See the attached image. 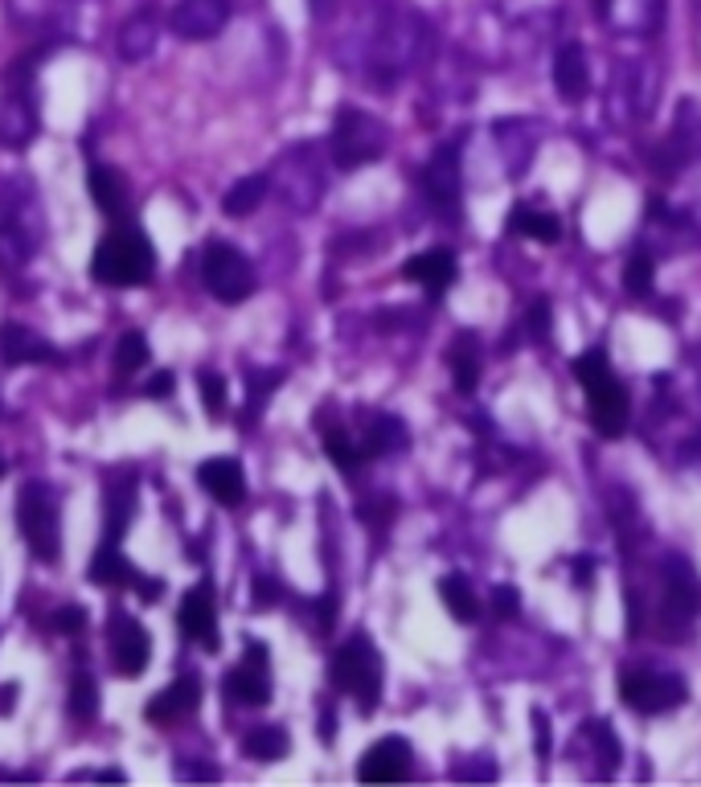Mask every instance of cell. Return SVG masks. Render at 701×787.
I'll list each match as a JSON object with an SVG mask.
<instances>
[{"label":"cell","instance_id":"obj_1","mask_svg":"<svg viewBox=\"0 0 701 787\" xmlns=\"http://www.w3.org/2000/svg\"><path fill=\"white\" fill-rule=\"evenodd\" d=\"M427 54V25L411 9H386L365 33V66L373 83H394Z\"/></svg>","mask_w":701,"mask_h":787},{"label":"cell","instance_id":"obj_2","mask_svg":"<svg viewBox=\"0 0 701 787\" xmlns=\"http://www.w3.org/2000/svg\"><path fill=\"white\" fill-rule=\"evenodd\" d=\"M574 373H578V382L587 390V411H591L595 430H599L603 439H619L624 427H628L631 402H628L624 382L612 373L607 353H603V349H587L583 358L574 361Z\"/></svg>","mask_w":701,"mask_h":787},{"label":"cell","instance_id":"obj_3","mask_svg":"<svg viewBox=\"0 0 701 787\" xmlns=\"http://www.w3.org/2000/svg\"><path fill=\"white\" fill-rule=\"evenodd\" d=\"M329 677H332V685L358 702L361 714H373V710H378V702H382V652L373 648L370 636H361V631L349 636V640L332 652Z\"/></svg>","mask_w":701,"mask_h":787},{"label":"cell","instance_id":"obj_4","mask_svg":"<svg viewBox=\"0 0 701 787\" xmlns=\"http://www.w3.org/2000/svg\"><path fill=\"white\" fill-rule=\"evenodd\" d=\"M152 263H157V258H152V246H148V238H144L140 230L119 226L95 246L91 275L107 287H140L152 279Z\"/></svg>","mask_w":701,"mask_h":787},{"label":"cell","instance_id":"obj_5","mask_svg":"<svg viewBox=\"0 0 701 787\" xmlns=\"http://www.w3.org/2000/svg\"><path fill=\"white\" fill-rule=\"evenodd\" d=\"M272 185L291 214H312L316 201L325 198V169L316 143H296L291 152H284L272 172Z\"/></svg>","mask_w":701,"mask_h":787},{"label":"cell","instance_id":"obj_6","mask_svg":"<svg viewBox=\"0 0 701 787\" xmlns=\"http://www.w3.org/2000/svg\"><path fill=\"white\" fill-rule=\"evenodd\" d=\"M390 131L382 119H373L370 111H358V107H341L337 119H332V160L337 169L353 172L361 164H370L386 152Z\"/></svg>","mask_w":701,"mask_h":787},{"label":"cell","instance_id":"obj_7","mask_svg":"<svg viewBox=\"0 0 701 787\" xmlns=\"http://www.w3.org/2000/svg\"><path fill=\"white\" fill-rule=\"evenodd\" d=\"M17 530L25 545L38 554V562H54L62 545V525H57V497L45 485L29 480L17 492Z\"/></svg>","mask_w":701,"mask_h":787},{"label":"cell","instance_id":"obj_8","mask_svg":"<svg viewBox=\"0 0 701 787\" xmlns=\"http://www.w3.org/2000/svg\"><path fill=\"white\" fill-rule=\"evenodd\" d=\"M201 275H205V287L210 296L222 304H243L251 291H255V267L251 258L230 243H210L205 246V258H201Z\"/></svg>","mask_w":701,"mask_h":787},{"label":"cell","instance_id":"obj_9","mask_svg":"<svg viewBox=\"0 0 701 787\" xmlns=\"http://www.w3.org/2000/svg\"><path fill=\"white\" fill-rule=\"evenodd\" d=\"M698 607H701V578L681 554H669L665 559V611H660L665 636H673V640L689 636V624L698 616Z\"/></svg>","mask_w":701,"mask_h":787},{"label":"cell","instance_id":"obj_10","mask_svg":"<svg viewBox=\"0 0 701 787\" xmlns=\"http://www.w3.org/2000/svg\"><path fill=\"white\" fill-rule=\"evenodd\" d=\"M619 698L636 714H665V710H677V705L686 702L689 689L673 673H648V669L631 673L628 669V673L619 677Z\"/></svg>","mask_w":701,"mask_h":787},{"label":"cell","instance_id":"obj_11","mask_svg":"<svg viewBox=\"0 0 701 787\" xmlns=\"http://www.w3.org/2000/svg\"><path fill=\"white\" fill-rule=\"evenodd\" d=\"M111 664L119 677H140L148 669V657H152V640H148V631H144L140 619L124 616V611H115L111 616Z\"/></svg>","mask_w":701,"mask_h":787},{"label":"cell","instance_id":"obj_12","mask_svg":"<svg viewBox=\"0 0 701 787\" xmlns=\"http://www.w3.org/2000/svg\"><path fill=\"white\" fill-rule=\"evenodd\" d=\"M230 21V0H181L172 9V33L185 42H210Z\"/></svg>","mask_w":701,"mask_h":787},{"label":"cell","instance_id":"obj_13","mask_svg":"<svg viewBox=\"0 0 701 787\" xmlns=\"http://www.w3.org/2000/svg\"><path fill=\"white\" fill-rule=\"evenodd\" d=\"M226 693L238 705L272 702V673H267V645H246V660L226 673Z\"/></svg>","mask_w":701,"mask_h":787},{"label":"cell","instance_id":"obj_14","mask_svg":"<svg viewBox=\"0 0 701 787\" xmlns=\"http://www.w3.org/2000/svg\"><path fill=\"white\" fill-rule=\"evenodd\" d=\"M423 189H427L431 205L444 217H459V152L456 143H444L431 157L427 172H423Z\"/></svg>","mask_w":701,"mask_h":787},{"label":"cell","instance_id":"obj_15","mask_svg":"<svg viewBox=\"0 0 701 787\" xmlns=\"http://www.w3.org/2000/svg\"><path fill=\"white\" fill-rule=\"evenodd\" d=\"M411 775V743L390 734L382 743H373L358 763V779L361 784H394Z\"/></svg>","mask_w":701,"mask_h":787},{"label":"cell","instance_id":"obj_16","mask_svg":"<svg viewBox=\"0 0 701 787\" xmlns=\"http://www.w3.org/2000/svg\"><path fill=\"white\" fill-rule=\"evenodd\" d=\"M701 157V111L693 103H681L677 107V128L669 136V143L657 152V172H681V164Z\"/></svg>","mask_w":701,"mask_h":787},{"label":"cell","instance_id":"obj_17","mask_svg":"<svg viewBox=\"0 0 701 787\" xmlns=\"http://www.w3.org/2000/svg\"><path fill=\"white\" fill-rule=\"evenodd\" d=\"M177 624H181V636L193 640L201 648H217V611H214V595L210 587H193L181 599V611H177Z\"/></svg>","mask_w":701,"mask_h":787},{"label":"cell","instance_id":"obj_18","mask_svg":"<svg viewBox=\"0 0 701 787\" xmlns=\"http://www.w3.org/2000/svg\"><path fill=\"white\" fill-rule=\"evenodd\" d=\"M198 480L201 488H205L217 504H226V509H238V504L246 501V476L238 459H230V456L205 459L198 468Z\"/></svg>","mask_w":701,"mask_h":787},{"label":"cell","instance_id":"obj_19","mask_svg":"<svg viewBox=\"0 0 701 787\" xmlns=\"http://www.w3.org/2000/svg\"><path fill=\"white\" fill-rule=\"evenodd\" d=\"M38 136V103L29 91H9L0 99V143L4 148H25Z\"/></svg>","mask_w":701,"mask_h":787},{"label":"cell","instance_id":"obj_20","mask_svg":"<svg viewBox=\"0 0 701 787\" xmlns=\"http://www.w3.org/2000/svg\"><path fill=\"white\" fill-rule=\"evenodd\" d=\"M456 255L447 251V246H435V251H423V255H415L411 263H402V279H411V284H423L431 291V296H439V291H447V287L456 284Z\"/></svg>","mask_w":701,"mask_h":787},{"label":"cell","instance_id":"obj_21","mask_svg":"<svg viewBox=\"0 0 701 787\" xmlns=\"http://www.w3.org/2000/svg\"><path fill=\"white\" fill-rule=\"evenodd\" d=\"M198 705H201V681L198 673H189V677H177L160 698H152L144 714H148V722H157V726H169L177 717L193 714Z\"/></svg>","mask_w":701,"mask_h":787},{"label":"cell","instance_id":"obj_22","mask_svg":"<svg viewBox=\"0 0 701 787\" xmlns=\"http://www.w3.org/2000/svg\"><path fill=\"white\" fill-rule=\"evenodd\" d=\"M665 4L660 0H599V17L619 33H657Z\"/></svg>","mask_w":701,"mask_h":787},{"label":"cell","instance_id":"obj_23","mask_svg":"<svg viewBox=\"0 0 701 787\" xmlns=\"http://www.w3.org/2000/svg\"><path fill=\"white\" fill-rule=\"evenodd\" d=\"M54 344L38 337L25 325H0V361L4 365H29V361H54Z\"/></svg>","mask_w":701,"mask_h":787},{"label":"cell","instance_id":"obj_24","mask_svg":"<svg viewBox=\"0 0 701 787\" xmlns=\"http://www.w3.org/2000/svg\"><path fill=\"white\" fill-rule=\"evenodd\" d=\"M86 193H91V201H95L111 222H119V217L128 214V181L115 169H107V164H91V169H86Z\"/></svg>","mask_w":701,"mask_h":787},{"label":"cell","instance_id":"obj_25","mask_svg":"<svg viewBox=\"0 0 701 787\" xmlns=\"http://www.w3.org/2000/svg\"><path fill=\"white\" fill-rule=\"evenodd\" d=\"M554 86L566 103H578L591 91V66L583 45H562L559 57H554Z\"/></svg>","mask_w":701,"mask_h":787},{"label":"cell","instance_id":"obj_26","mask_svg":"<svg viewBox=\"0 0 701 787\" xmlns=\"http://www.w3.org/2000/svg\"><path fill=\"white\" fill-rule=\"evenodd\" d=\"M160 38V17L152 9H140L131 13L124 25H119V57L124 62H144V57L157 50Z\"/></svg>","mask_w":701,"mask_h":787},{"label":"cell","instance_id":"obj_27","mask_svg":"<svg viewBox=\"0 0 701 787\" xmlns=\"http://www.w3.org/2000/svg\"><path fill=\"white\" fill-rule=\"evenodd\" d=\"M267 189H272V177H267V172H251L243 181H234V185L226 189V198H222V214L226 217L255 214L258 205H263V198H267Z\"/></svg>","mask_w":701,"mask_h":787},{"label":"cell","instance_id":"obj_28","mask_svg":"<svg viewBox=\"0 0 701 787\" xmlns=\"http://www.w3.org/2000/svg\"><path fill=\"white\" fill-rule=\"evenodd\" d=\"M411 444V435H406V423L394 415H373L370 427H365V451L373 456H394L402 447Z\"/></svg>","mask_w":701,"mask_h":787},{"label":"cell","instance_id":"obj_29","mask_svg":"<svg viewBox=\"0 0 701 787\" xmlns=\"http://www.w3.org/2000/svg\"><path fill=\"white\" fill-rule=\"evenodd\" d=\"M452 377H456V390L459 394H472L476 382H480V344H476V337H456V344H452Z\"/></svg>","mask_w":701,"mask_h":787},{"label":"cell","instance_id":"obj_30","mask_svg":"<svg viewBox=\"0 0 701 787\" xmlns=\"http://www.w3.org/2000/svg\"><path fill=\"white\" fill-rule=\"evenodd\" d=\"M439 599H444V607L459 619V624H472V619L480 616L476 591L464 574H447V578H439Z\"/></svg>","mask_w":701,"mask_h":787},{"label":"cell","instance_id":"obj_31","mask_svg":"<svg viewBox=\"0 0 701 787\" xmlns=\"http://www.w3.org/2000/svg\"><path fill=\"white\" fill-rule=\"evenodd\" d=\"M509 226H513L521 238H533V243H559L562 238L559 217L542 214V210H530V205H517L513 217H509Z\"/></svg>","mask_w":701,"mask_h":787},{"label":"cell","instance_id":"obj_32","mask_svg":"<svg viewBox=\"0 0 701 787\" xmlns=\"http://www.w3.org/2000/svg\"><path fill=\"white\" fill-rule=\"evenodd\" d=\"M287 746H291V738H287L284 726H255L243 738V751L255 763H279L287 755Z\"/></svg>","mask_w":701,"mask_h":787},{"label":"cell","instance_id":"obj_33","mask_svg":"<svg viewBox=\"0 0 701 787\" xmlns=\"http://www.w3.org/2000/svg\"><path fill=\"white\" fill-rule=\"evenodd\" d=\"M86 574L95 578V583H128V578H136V571L128 566V559H119V550H115V542L107 538L103 542V550L91 559V566H86Z\"/></svg>","mask_w":701,"mask_h":787},{"label":"cell","instance_id":"obj_34","mask_svg":"<svg viewBox=\"0 0 701 787\" xmlns=\"http://www.w3.org/2000/svg\"><path fill=\"white\" fill-rule=\"evenodd\" d=\"M325 451H329V459L341 468L344 476H353L361 468V459H365V447H358L344 430H325Z\"/></svg>","mask_w":701,"mask_h":787},{"label":"cell","instance_id":"obj_35","mask_svg":"<svg viewBox=\"0 0 701 787\" xmlns=\"http://www.w3.org/2000/svg\"><path fill=\"white\" fill-rule=\"evenodd\" d=\"M587 738L595 743V755H599V775H616L619 743H616V734H612V726H607V722H591Z\"/></svg>","mask_w":701,"mask_h":787},{"label":"cell","instance_id":"obj_36","mask_svg":"<svg viewBox=\"0 0 701 787\" xmlns=\"http://www.w3.org/2000/svg\"><path fill=\"white\" fill-rule=\"evenodd\" d=\"M144 361H148V341H144V332H128L119 349H115V373H136L144 370Z\"/></svg>","mask_w":701,"mask_h":787},{"label":"cell","instance_id":"obj_37","mask_svg":"<svg viewBox=\"0 0 701 787\" xmlns=\"http://www.w3.org/2000/svg\"><path fill=\"white\" fill-rule=\"evenodd\" d=\"M95 710H99L95 677H91V673H74V685H71V714H74V717H95Z\"/></svg>","mask_w":701,"mask_h":787},{"label":"cell","instance_id":"obj_38","mask_svg":"<svg viewBox=\"0 0 701 787\" xmlns=\"http://www.w3.org/2000/svg\"><path fill=\"white\" fill-rule=\"evenodd\" d=\"M624 287H628L631 296H648L652 291V258L631 255L628 267H624Z\"/></svg>","mask_w":701,"mask_h":787},{"label":"cell","instance_id":"obj_39","mask_svg":"<svg viewBox=\"0 0 701 787\" xmlns=\"http://www.w3.org/2000/svg\"><path fill=\"white\" fill-rule=\"evenodd\" d=\"M198 382H201V402H205V411H210V415H222V406H226V377L214 370H201Z\"/></svg>","mask_w":701,"mask_h":787},{"label":"cell","instance_id":"obj_40","mask_svg":"<svg viewBox=\"0 0 701 787\" xmlns=\"http://www.w3.org/2000/svg\"><path fill=\"white\" fill-rule=\"evenodd\" d=\"M246 377H251V411H246V415H255V411H263V402H267V390H275L279 386V373H246Z\"/></svg>","mask_w":701,"mask_h":787},{"label":"cell","instance_id":"obj_41","mask_svg":"<svg viewBox=\"0 0 701 787\" xmlns=\"http://www.w3.org/2000/svg\"><path fill=\"white\" fill-rule=\"evenodd\" d=\"M530 337L533 341H550V300H538L530 308Z\"/></svg>","mask_w":701,"mask_h":787},{"label":"cell","instance_id":"obj_42","mask_svg":"<svg viewBox=\"0 0 701 787\" xmlns=\"http://www.w3.org/2000/svg\"><path fill=\"white\" fill-rule=\"evenodd\" d=\"M517 607H521V599H517V587H509V583L492 587V611H497V616H517Z\"/></svg>","mask_w":701,"mask_h":787},{"label":"cell","instance_id":"obj_43","mask_svg":"<svg viewBox=\"0 0 701 787\" xmlns=\"http://www.w3.org/2000/svg\"><path fill=\"white\" fill-rule=\"evenodd\" d=\"M86 624V611L83 607H62L54 616V631H62V636H74V631Z\"/></svg>","mask_w":701,"mask_h":787},{"label":"cell","instance_id":"obj_44","mask_svg":"<svg viewBox=\"0 0 701 787\" xmlns=\"http://www.w3.org/2000/svg\"><path fill=\"white\" fill-rule=\"evenodd\" d=\"M456 779H497V767H492V759H472L464 763V767H456Z\"/></svg>","mask_w":701,"mask_h":787},{"label":"cell","instance_id":"obj_45","mask_svg":"<svg viewBox=\"0 0 701 787\" xmlns=\"http://www.w3.org/2000/svg\"><path fill=\"white\" fill-rule=\"evenodd\" d=\"M533 746L542 759H550V717L542 710H533Z\"/></svg>","mask_w":701,"mask_h":787},{"label":"cell","instance_id":"obj_46","mask_svg":"<svg viewBox=\"0 0 701 787\" xmlns=\"http://www.w3.org/2000/svg\"><path fill=\"white\" fill-rule=\"evenodd\" d=\"M279 603V583L275 578H255V607H275Z\"/></svg>","mask_w":701,"mask_h":787},{"label":"cell","instance_id":"obj_47","mask_svg":"<svg viewBox=\"0 0 701 787\" xmlns=\"http://www.w3.org/2000/svg\"><path fill=\"white\" fill-rule=\"evenodd\" d=\"M177 775L181 779H217V767H210V763H181Z\"/></svg>","mask_w":701,"mask_h":787},{"label":"cell","instance_id":"obj_48","mask_svg":"<svg viewBox=\"0 0 701 787\" xmlns=\"http://www.w3.org/2000/svg\"><path fill=\"white\" fill-rule=\"evenodd\" d=\"M172 394V373L164 370V373H157L152 382H148V398H169Z\"/></svg>","mask_w":701,"mask_h":787},{"label":"cell","instance_id":"obj_49","mask_svg":"<svg viewBox=\"0 0 701 787\" xmlns=\"http://www.w3.org/2000/svg\"><path fill=\"white\" fill-rule=\"evenodd\" d=\"M74 779H111V784H119V779H124V772H115V767H103V772H78Z\"/></svg>","mask_w":701,"mask_h":787},{"label":"cell","instance_id":"obj_50","mask_svg":"<svg viewBox=\"0 0 701 787\" xmlns=\"http://www.w3.org/2000/svg\"><path fill=\"white\" fill-rule=\"evenodd\" d=\"M332 722H337V717H332V710H325V714H320V738H325V743H332V734H337V726H332Z\"/></svg>","mask_w":701,"mask_h":787},{"label":"cell","instance_id":"obj_51","mask_svg":"<svg viewBox=\"0 0 701 787\" xmlns=\"http://www.w3.org/2000/svg\"><path fill=\"white\" fill-rule=\"evenodd\" d=\"M574 578H578V583H587V578H591V559H587V554L574 562Z\"/></svg>","mask_w":701,"mask_h":787},{"label":"cell","instance_id":"obj_52","mask_svg":"<svg viewBox=\"0 0 701 787\" xmlns=\"http://www.w3.org/2000/svg\"><path fill=\"white\" fill-rule=\"evenodd\" d=\"M312 13H316V17L329 13V0H312Z\"/></svg>","mask_w":701,"mask_h":787},{"label":"cell","instance_id":"obj_53","mask_svg":"<svg viewBox=\"0 0 701 787\" xmlns=\"http://www.w3.org/2000/svg\"><path fill=\"white\" fill-rule=\"evenodd\" d=\"M0 476H4V459H0Z\"/></svg>","mask_w":701,"mask_h":787}]
</instances>
